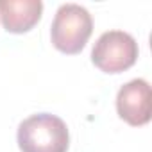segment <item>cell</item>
Segmentation results:
<instances>
[{
	"label": "cell",
	"mask_w": 152,
	"mask_h": 152,
	"mask_svg": "<svg viewBox=\"0 0 152 152\" xmlns=\"http://www.w3.org/2000/svg\"><path fill=\"white\" fill-rule=\"evenodd\" d=\"M18 147L22 152H66L70 132L66 124L50 113H38L18 125Z\"/></svg>",
	"instance_id": "obj_1"
},
{
	"label": "cell",
	"mask_w": 152,
	"mask_h": 152,
	"mask_svg": "<svg viewBox=\"0 0 152 152\" xmlns=\"http://www.w3.org/2000/svg\"><path fill=\"white\" fill-rule=\"evenodd\" d=\"M93 32L90 11L79 4H63L56 11L50 27L52 45L63 54H79Z\"/></svg>",
	"instance_id": "obj_2"
},
{
	"label": "cell",
	"mask_w": 152,
	"mask_h": 152,
	"mask_svg": "<svg viewBox=\"0 0 152 152\" xmlns=\"http://www.w3.org/2000/svg\"><path fill=\"white\" fill-rule=\"evenodd\" d=\"M138 43L124 31H107L100 34L91 50L93 64L106 73H120L138 61Z\"/></svg>",
	"instance_id": "obj_3"
},
{
	"label": "cell",
	"mask_w": 152,
	"mask_h": 152,
	"mask_svg": "<svg viewBox=\"0 0 152 152\" xmlns=\"http://www.w3.org/2000/svg\"><path fill=\"white\" fill-rule=\"evenodd\" d=\"M116 111L129 125L140 127L150 120V86L145 79H132L116 95Z\"/></svg>",
	"instance_id": "obj_4"
},
{
	"label": "cell",
	"mask_w": 152,
	"mask_h": 152,
	"mask_svg": "<svg viewBox=\"0 0 152 152\" xmlns=\"http://www.w3.org/2000/svg\"><path fill=\"white\" fill-rule=\"evenodd\" d=\"M41 0H0V20L7 32L23 34L41 18Z\"/></svg>",
	"instance_id": "obj_5"
}]
</instances>
